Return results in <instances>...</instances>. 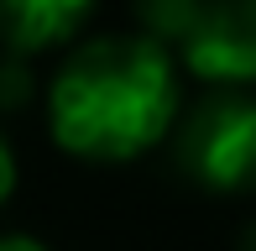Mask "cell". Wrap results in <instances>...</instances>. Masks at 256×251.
<instances>
[{"label": "cell", "mask_w": 256, "mask_h": 251, "mask_svg": "<svg viewBox=\"0 0 256 251\" xmlns=\"http://www.w3.org/2000/svg\"><path fill=\"white\" fill-rule=\"evenodd\" d=\"M0 251H48L37 241V236H21V230H10V236H0Z\"/></svg>", "instance_id": "ba28073f"}, {"label": "cell", "mask_w": 256, "mask_h": 251, "mask_svg": "<svg viewBox=\"0 0 256 251\" xmlns=\"http://www.w3.org/2000/svg\"><path fill=\"white\" fill-rule=\"evenodd\" d=\"M26 58H16V52H6L0 58V105H21L26 100Z\"/></svg>", "instance_id": "8992f818"}, {"label": "cell", "mask_w": 256, "mask_h": 251, "mask_svg": "<svg viewBox=\"0 0 256 251\" xmlns=\"http://www.w3.org/2000/svg\"><path fill=\"white\" fill-rule=\"evenodd\" d=\"M10 188H16V157H10L6 136H0V204L10 199Z\"/></svg>", "instance_id": "52a82bcc"}, {"label": "cell", "mask_w": 256, "mask_h": 251, "mask_svg": "<svg viewBox=\"0 0 256 251\" xmlns=\"http://www.w3.org/2000/svg\"><path fill=\"white\" fill-rule=\"evenodd\" d=\"M89 6L94 0H0V48L16 58L58 48L84 26Z\"/></svg>", "instance_id": "277c9868"}, {"label": "cell", "mask_w": 256, "mask_h": 251, "mask_svg": "<svg viewBox=\"0 0 256 251\" xmlns=\"http://www.w3.org/2000/svg\"><path fill=\"white\" fill-rule=\"evenodd\" d=\"M178 173L209 194L256 188V100L240 89H209L178 126Z\"/></svg>", "instance_id": "7a4b0ae2"}, {"label": "cell", "mask_w": 256, "mask_h": 251, "mask_svg": "<svg viewBox=\"0 0 256 251\" xmlns=\"http://www.w3.org/2000/svg\"><path fill=\"white\" fill-rule=\"evenodd\" d=\"M199 6H204V0H136V16H142V26H146L142 37H152L157 48L172 52L183 37H188Z\"/></svg>", "instance_id": "5b68a950"}, {"label": "cell", "mask_w": 256, "mask_h": 251, "mask_svg": "<svg viewBox=\"0 0 256 251\" xmlns=\"http://www.w3.org/2000/svg\"><path fill=\"white\" fill-rule=\"evenodd\" d=\"M178 74L152 37H94L52 78L48 116L63 152L89 162H126L172 131Z\"/></svg>", "instance_id": "6da1fadb"}, {"label": "cell", "mask_w": 256, "mask_h": 251, "mask_svg": "<svg viewBox=\"0 0 256 251\" xmlns=\"http://www.w3.org/2000/svg\"><path fill=\"white\" fill-rule=\"evenodd\" d=\"M183 63L209 84L256 78V0H204L188 37L178 42Z\"/></svg>", "instance_id": "3957f363"}, {"label": "cell", "mask_w": 256, "mask_h": 251, "mask_svg": "<svg viewBox=\"0 0 256 251\" xmlns=\"http://www.w3.org/2000/svg\"><path fill=\"white\" fill-rule=\"evenodd\" d=\"M240 251H256V225H251L246 236H240Z\"/></svg>", "instance_id": "9c48e42d"}]
</instances>
